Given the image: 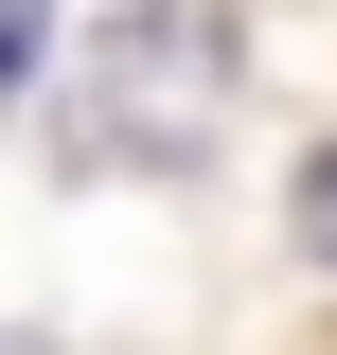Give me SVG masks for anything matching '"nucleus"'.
<instances>
[{
  "label": "nucleus",
  "mask_w": 337,
  "mask_h": 355,
  "mask_svg": "<svg viewBox=\"0 0 337 355\" xmlns=\"http://www.w3.org/2000/svg\"><path fill=\"white\" fill-rule=\"evenodd\" d=\"M302 249L337 266V142H320V160H302Z\"/></svg>",
  "instance_id": "obj_1"
}]
</instances>
